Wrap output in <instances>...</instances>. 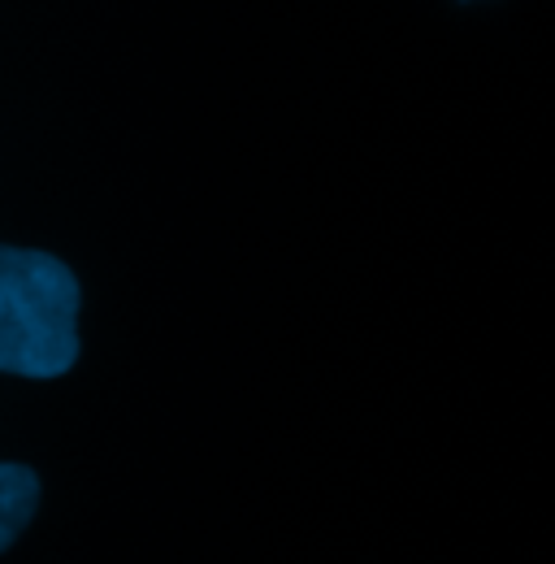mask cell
I'll use <instances>...</instances> for the list:
<instances>
[{"label": "cell", "mask_w": 555, "mask_h": 564, "mask_svg": "<svg viewBox=\"0 0 555 564\" xmlns=\"http://www.w3.org/2000/svg\"><path fill=\"white\" fill-rule=\"evenodd\" d=\"M40 499V482L22 465H0V552L26 530Z\"/></svg>", "instance_id": "2"}, {"label": "cell", "mask_w": 555, "mask_h": 564, "mask_svg": "<svg viewBox=\"0 0 555 564\" xmlns=\"http://www.w3.org/2000/svg\"><path fill=\"white\" fill-rule=\"evenodd\" d=\"M78 356V282L48 252L0 248V369L57 378Z\"/></svg>", "instance_id": "1"}]
</instances>
